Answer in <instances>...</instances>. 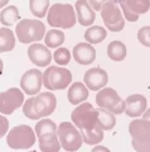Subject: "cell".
Returning <instances> with one entry per match:
<instances>
[{
  "instance_id": "obj_1",
  "label": "cell",
  "mask_w": 150,
  "mask_h": 152,
  "mask_svg": "<svg viewBox=\"0 0 150 152\" xmlns=\"http://www.w3.org/2000/svg\"><path fill=\"white\" fill-rule=\"evenodd\" d=\"M57 107V99L52 93H42L38 96L29 98L23 105V113L29 119H40L50 115Z\"/></svg>"
},
{
  "instance_id": "obj_2",
  "label": "cell",
  "mask_w": 150,
  "mask_h": 152,
  "mask_svg": "<svg viewBox=\"0 0 150 152\" xmlns=\"http://www.w3.org/2000/svg\"><path fill=\"white\" fill-rule=\"evenodd\" d=\"M35 134L38 137L39 148L43 152H58L61 142L57 136V126L50 119L39 121L35 124Z\"/></svg>"
},
{
  "instance_id": "obj_3",
  "label": "cell",
  "mask_w": 150,
  "mask_h": 152,
  "mask_svg": "<svg viewBox=\"0 0 150 152\" xmlns=\"http://www.w3.org/2000/svg\"><path fill=\"white\" fill-rule=\"evenodd\" d=\"M47 22L50 27L68 29L76 26V13L71 4L57 3L50 7L47 14Z\"/></svg>"
},
{
  "instance_id": "obj_4",
  "label": "cell",
  "mask_w": 150,
  "mask_h": 152,
  "mask_svg": "<svg viewBox=\"0 0 150 152\" xmlns=\"http://www.w3.org/2000/svg\"><path fill=\"white\" fill-rule=\"evenodd\" d=\"M129 133L133 137V147L135 151H150V122L149 119H134L129 124Z\"/></svg>"
},
{
  "instance_id": "obj_5",
  "label": "cell",
  "mask_w": 150,
  "mask_h": 152,
  "mask_svg": "<svg viewBox=\"0 0 150 152\" xmlns=\"http://www.w3.org/2000/svg\"><path fill=\"white\" fill-rule=\"evenodd\" d=\"M17 37L22 43H33L43 39L45 34V26L35 19H23L17 24Z\"/></svg>"
},
{
  "instance_id": "obj_6",
  "label": "cell",
  "mask_w": 150,
  "mask_h": 152,
  "mask_svg": "<svg viewBox=\"0 0 150 152\" xmlns=\"http://www.w3.org/2000/svg\"><path fill=\"white\" fill-rule=\"evenodd\" d=\"M6 142L12 150H28L35 143V133L27 124L17 126L9 132Z\"/></svg>"
},
{
  "instance_id": "obj_7",
  "label": "cell",
  "mask_w": 150,
  "mask_h": 152,
  "mask_svg": "<svg viewBox=\"0 0 150 152\" xmlns=\"http://www.w3.org/2000/svg\"><path fill=\"white\" fill-rule=\"evenodd\" d=\"M72 81L71 71L58 67V66H49L43 74V84L48 90H62L66 89Z\"/></svg>"
},
{
  "instance_id": "obj_8",
  "label": "cell",
  "mask_w": 150,
  "mask_h": 152,
  "mask_svg": "<svg viewBox=\"0 0 150 152\" xmlns=\"http://www.w3.org/2000/svg\"><path fill=\"white\" fill-rule=\"evenodd\" d=\"M71 118L79 131H91L97 126V109L90 103H83L72 112Z\"/></svg>"
},
{
  "instance_id": "obj_9",
  "label": "cell",
  "mask_w": 150,
  "mask_h": 152,
  "mask_svg": "<svg viewBox=\"0 0 150 152\" xmlns=\"http://www.w3.org/2000/svg\"><path fill=\"white\" fill-rule=\"evenodd\" d=\"M57 136L62 148L66 151H77L82 146L83 140L81 132L76 129V127L69 122L61 123L57 128Z\"/></svg>"
},
{
  "instance_id": "obj_10",
  "label": "cell",
  "mask_w": 150,
  "mask_h": 152,
  "mask_svg": "<svg viewBox=\"0 0 150 152\" xmlns=\"http://www.w3.org/2000/svg\"><path fill=\"white\" fill-rule=\"evenodd\" d=\"M101 17L106 28L111 32H120L125 27V19L116 1H105L101 7Z\"/></svg>"
},
{
  "instance_id": "obj_11",
  "label": "cell",
  "mask_w": 150,
  "mask_h": 152,
  "mask_svg": "<svg viewBox=\"0 0 150 152\" xmlns=\"http://www.w3.org/2000/svg\"><path fill=\"white\" fill-rule=\"evenodd\" d=\"M96 103L97 105L106 109L107 112L112 114H121L125 110V102L119 96V94L111 88L102 89L100 93L96 95Z\"/></svg>"
},
{
  "instance_id": "obj_12",
  "label": "cell",
  "mask_w": 150,
  "mask_h": 152,
  "mask_svg": "<svg viewBox=\"0 0 150 152\" xmlns=\"http://www.w3.org/2000/svg\"><path fill=\"white\" fill-rule=\"evenodd\" d=\"M23 102H24V95L19 89L12 88L6 91H3L0 94V112L5 115H9L22 107Z\"/></svg>"
},
{
  "instance_id": "obj_13",
  "label": "cell",
  "mask_w": 150,
  "mask_h": 152,
  "mask_svg": "<svg viewBox=\"0 0 150 152\" xmlns=\"http://www.w3.org/2000/svg\"><path fill=\"white\" fill-rule=\"evenodd\" d=\"M119 3L128 22H136L140 14H144L149 10L148 0H120Z\"/></svg>"
},
{
  "instance_id": "obj_14",
  "label": "cell",
  "mask_w": 150,
  "mask_h": 152,
  "mask_svg": "<svg viewBox=\"0 0 150 152\" xmlns=\"http://www.w3.org/2000/svg\"><path fill=\"white\" fill-rule=\"evenodd\" d=\"M42 83H43V74L39 70L32 69L22 76L20 86L27 95H35L37 93H39Z\"/></svg>"
},
{
  "instance_id": "obj_15",
  "label": "cell",
  "mask_w": 150,
  "mask_h": 152,
  "mask_svg": "<svg viewBox=\"0 0 150 152\" xmlns=\"http://www.w3.org/2000/svg\"><path fill=\"white\" fill-rule=\"evenodd\" d=\"M83 80H85V85L88 89L96 91V90L107 85V83H109V75H107L105 70H102L100 67H93L86 71Z\"/></svg>"
},
{
  "instance_id": "obj_16",
  "label": "cell",
  "mask_w": 150,
  "mask_h": 152,
  "mask_svg": "<svg viewBox=\"0 0 150 152\" xmlns=\"http://www.w3.org/2000/svg\"><path fill=\"white\" fill-rule=\"evenodd\" d=\"M28 56H29L32 62L37 66H39V67H45L52 61V53H50V51L44 45H39V43H34L29 46V48H28Z\"/></svg>"
},
{
  "instance_id": "obj_17",
  "label": "cell",
  "mask_w": 150,
  "mask_h": 152,
  "mask_svg": "<svg viewBox=\"0 0 150 152\" xmlns=\"http://www.w3.org/2000/svg\"><path fill=\"white\" fill-rule=\"evenodd\" d=\"M146 107H148L146 98L140 94H135L126 99L124 112H126V115L128 117L135 118V117L141 115V114L146 110Z\"/></svg>"
},
{
  "instance_id": "obj_18",
  "label": "cell",
  "mask_w": 150,
  "mask_h": 152,
  "mask_svg": "<svg viewBox=\"0 0 150 152\" xmlns=\"http://www.w3.org/2000/svg\"><path fill=\"white\" fill-rule=\"evenodd\" d=\"M73 58L79 65H91L96 60V50L90 43H78L73 48Z\"/></svg>"
},
{
  "instance_id": "obj_19",
  "label": "cell",
  "mask_w": 150,
  "mask_h": 152,
  "mask_svg": "<svg viewBox=\"0 0 150 152\" xmlns=\"http://www.w3.org/2000/svg\"><path fill=\"white\" fill-rule=\"evenodd\" d=\"M76 13H77V19L81 26H92L95 22L96 14L91 9L90 4L86 0H78L76 1Z\"/></svg>"
},
{
  "instance_id": "obj_20",
  "label": "cell",
  "mask_w": 150,
  "mask_h": 152,
  "mask_svg": "<svg viewBox=\"0 0 150 152\" xmlns=\"http://www.w3.org/2000/svg\"><path fill=\"white\" fill-rule=\"evenodd\" d=\"M67 98H68V102L73 104V105H77V104L85 102L88 98V90L86 88V85L82 83H74L68 89Z\"/></svg>"
},
{
  "instance_id": "obj_21",
  "label": "cell",
  "mask_w": 150,
  "mask_h": 152,
  "mask_svg": "<svg viewBox=\"0 0 150 152\" xmlns=\"http://www.w3.org/2000/svg\"><path fill=\"white\" fill-rule=\"evenodd\" d=\"M116 124L115 114L107 112L106 109H97V126L104 131H111Z\"/></svg>"
},
{
  "instance_id": "obj_22",
  "label": "cell",
  "mask_w": 150,
  "mask_h": 152,
  "mask_svg": "<svg viewBox=\"0 0 150 152\" xmlns=\"http://www.w3.org/2000/svg\"><path fill=\"white\" fill-rule=\"evenodd\" d=\"M106 37H107V33L104 27L93 26V27H90L88 29H86V32H85V38L90 45L101 43Z\"/></svg>"
},
{
  "instance_id": "obj_23",
  "label": "cell",
  "mask_w": 150,
  "mask_h": 152,
  "mask_svg": "<svg viewBox=\"0 0 150 152\" xmlns=\"http://www.w3.org/2000/svg\"><path fill=\"white\" fill-rule=\"evenodd\" d=\"M126 46L120 41H114L107 46V56L114 61H123L126 57Z\"/></svg>"
},
{
  "instance_id": "obj_24",
  "label": "cell",
  "mask_w": 150,
  "mask_h": 152,
  "mask_svg": "<svg viewBox=\"0 0 150 152\" xmlns=\"http://www.w3.org/2000/svg\"><path fill=\"white\" fill-rule=\"evenodd\" d=\"M15 46V37L14 33L9 28H1L0 29V52H9Z\"/></svg>"
},
{
  "instance_id": "obj_25",
  "label": "cell",
  "mask_w": 150,
  "mask_h": 152,
  "mask_svg": "<svg viewBox=\"0 0 150 152\" xmlns=\"http://www.w3.org/2000/svg\"><path fill=\"white\" fill-rule=\"evenodd\" d=\"M20 19L19 15V10H18L17 7L10 5L5 9H3L1 13H0V20H1V24L3 26H14L15 22H18Z\"/></svg>"
},
{
  "instance_id": "obj_26",
  "label": "cell",
  "mask_w": 150,
  "mask_h": 152,
  "mask_svg": "<svg viewBox=\"0 0 150 152\" xmlns=\"http://www.w3.org/2000/svg\"><path fill=\"white\" fill-rule=\"evenodd\" d=\"M82 136V140L87 145H97L104 140V129H101L98 126L92 128L91 131H79Z\"/></svg>"
},
{
  "instance_id": "obj_27",
  "label": "cell",
  "mask_w": 150,
  "mask_h": 152,
  "mask_svg": "<svg viewBox=\"0 0 150 152\" xmlns=\"http://www.w3.org/2000/svg\"><path fill=\"white\" fill-rule=\"evenodd\" d=\"M45 46L50 47V48H57V47L62 46L64 42V33L62 31L58 29H50L49 32H47L45 34Z\"/></svg>"
},
{
  "instance_id": "obj_28",
  "label": "cell",
  "mask_w": 150,
  "mask_h": 152,
  "mask_svg": "<svg viewBox=\"0 0 150 152\" xmlns=\"http://www.w3.org/2000/svg\"><path fill=\"white\" fill-rule=\"evenodd\" d=\"M48 7H49L48 0H30L29 1L30 12L33 13V15H35L38 18L45 17L47 10H48Z\"/></svg>"
},
{
  "instance_id": "obj_29",
  "label": "cell",
  "mask_w": 150,
  "mask_h": 152,
  "mask_svg": "<svg viewBox=\"0 0 150 152\" xmlns=\"http://www.w3.org/2000/svg\"><path fill=\"white\" fill-rule=\"evenodd\" d=\"M53 58L58 65L64 66V65H67L69 62V60H71V53H69V51L67 48H64V47H59V48L54 52Z\"/></svg>"
},
{
  "instance_id": "obj_30",
  "label": "cell",
  "mask_w": 150,
  "mask_h": 152,
  "mask_svg": "<svg viewBox=\"0 0 150 152\" xmlns=\"http://www.w3.org/2000/svg\"><path fill=\"white\" fill-rule=\"evenodd\" d=\"M138 39L145 47H150V27H143L138 32Z\"/></svg>"
},
{
  "instance_id": "obj_31",
  "label": "cell",
  "mask_w": 150,
  "mask_h": 152,
  "mask_svg": "<svg viewBox=\"0 0 150 152\" xmlns=\"http://www.w3.org/2000/svg\"><path fill=\"white\" fill-rule=\"evenodd\" d=\"M105 1H93V0H91V1H88V4H90V7L93 12H97V10H100L101 7H102V4H104Z\"/></svg>"
},
{
  "instance_id": "obj_32",
  "label": "cell",
  "mask_w": 150,
  "mask_h": 152,
  "mask_svg": "<svg viewBox=\"0 0 150 152\" xmlns=\"http://www.w3.org/2000/svg\"><path fill=\"white\" fill-rule=\"evenodd\" d=\"M1 122H3V127H1V136H4V133L8 129V121L4 117H1Z\"/></svg>"
}]
</instances>
